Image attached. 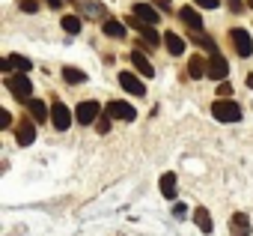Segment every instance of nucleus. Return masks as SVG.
<instances>
[{"label":"nucleus","mask_w":253,"mask_h":236,"mask_svg":"<svg viewBox=\"0 0 253 236\" xmlns=\"http://www.w3.org/2000/svg\"><path fill=\"white\" fill-rule=\"evenodd\" d=\"M211 114H214L217 123H238V120H241V108H238V102H232V99H217V102L211 105Z\"/></svg>","instance_id":"1"},{"label":"nucleus","mask_w":253,"mask_h":236,"mask_svg":"<svg viewBox=\"0 0 253 236\" xmlns=\"http://www.w3.org/2000/svg\"><path fill=\"white\" fill-rule=\"evenodd\" d=\"M6 90H9L18 102H27L30 93H33V84H30L27 72H18V75H9V78H6Z\"/></svg>","instance_id":"2"},{"label":"nucleus","mask_w":253,"mask_h":236,"mask_svg":"<svg viewBox=\"0 0 253 236\" xmlns=\"http://www.w3.org/2000/svg\"><path fill=\"white\" fill-rule=\"evenodd\" d=\"M98 114H101V105H98L95 99H86V102H81V105L75 108V120H78L81 126H92V123L98 120Z\"/></svg>","instance_id":"3"},{"label":"nucleus","mask_w":253,"mask_h":236,"mask_svg":"<svg viewBox=\"0 0 253 236\" xmlns=\"http://www.w3.org/2000/svg\"><path fill=\"white\" fill-rule=\"evenodd\" d=\"M51 123H54L57 132H66L72 126V111L63 102H51Z\"/></svg>","instance_id":"4"},{"label":"nucleus","mask_w":253,"mask_h":236,"mask_svg":"<svg viewBox=\"0 0 253 236\" xmlns=\"http://www.w3.org/2000/svg\"><path fill=\"white\" fill-rule=\"evenodd\" d=\"M107 114L113 117V120H125V123H134V120H137V111H134L128 102H122V99L110 102V105H107Z\"/></svg>","instance_id":"5"},{"label":"nucleus","mask_w":253,"mask_h":236,"mask_svg":"<svg viewBox=\"0 0 253 236\" xmlns=\"http://www.w3.org/2000/svg\"><path fill=\"white\" fill-rule=\"evenodd\" d=\"M119 87L125 93H131V96H146V84L134 72H119Z\"/></svg>","instance_id":"6"},{"label":"nucleus","mask_w":253,"mask_h":236,"mask_svg":"<svg viewBox=\"0 0 253 236\" xmlns=\"http://www.w3.org/2000/svg\"><path fill=\"white\" fill-rule=\"evenodd\" d=\"M226 75H229V66H226L223 54H220V51H214V54L209 57V78H211V81H223Z\"/></svg>","instance_id":"7"},{"label":"nucleus","mask_w":253,"mask_h":236,"mask_svg":"<svg viewBox=\"0 0 253 236\" xmlns=\"http://www.w3.org/2000/svg\"><path fill=\"white\" fill-rule=\"evenodd\" d=\"M134 18L143 21V24H152V27H155V24L161 21V12H158L152 3H134Z\"/></svg>","instance_id":"8"},{"label":"nucleus","mask_w":253,"mask_h":236,"mask_svg":"<svg viewBox=\"0 0 253 236\" xmlns=\"http://www.w3.org/2000/svg\"><path fill=\"white\" fill-rule=\"evenodd\" d=\"M229 39H232V45H235V51H238V57H250L253 54V42H250V36H247V30H232L229 33Z\"/></svg>","instance_id":"9"},{"label":"nucleus","mask_w":253,"mask_h":236,"mask_svg":"<svg viewBox=\"0 0 253 236\" xmlns=\"http://www.w3.org/2000/svg\"><path fill=\"white\" fill-rule=\"evenodd\" d=\"M229 233H232V236H250V218H247L244 212H235V215L229 218Z\"/></svg>","instance_id":"10"},{"label":"nucleus","mask_w":253,"mask_h":236,"mask_svg":"<svg viewBox=\"0 0 253 236\" xmlns=\"http://www.w3.org/2000/svg\"><path fill=\"white\" fill-rule=\"evenodd\" d=\"M15 138H18L21 147H30V144L36 141V126H33L30 120H21V126L15 129Z\"/></svg>","instance_id":"11"},{"label":"nucleus","mask_w":253,"mask_h":236,"mask_svg":"<svg viewBox=\"0 0 253 236\" xmlns=\"http://www.w3.org/2000/svg\"><path fill=\"white\" fill-rule=\"evenodd\" d=\"M69 3H75L81 15H89V18H101L104 15V6L92 3V0H69Z\"/></svg>","instance_id":"12"},{"label":"nucleus","mask_w":253,"mask_h":236,"mask_svg":"<svg viewBox=\"0 0 253 236\" xmlns=\"http://www.w3.org/2000/svg\"><path fill=\"white\" fill-rule=\"evenodd\" d=\"M194 224H197L203 233H211V230H214V221H211V215H209L206 206H197V209H194Z\"/></svg>","instance_id":"13"},{"label":"nucleus","mask_w":253,"mask_h":236,"mask_svg":"<svg viewBox=\"0 0 253 236\" xmlns=\"http://www.w3.org/2000/svg\"><path fill=\"white\" fill-rule=\"evenodd\" d=\"M188 75L191 78H206L209 75V60H203L200 54H194L191 63H188Z\"/></svg>","instance_id":"14"},{"label":"nucleus","mask_w":253,"mask_h":236,"mask_svg":"<svg viewBox=\"0 0 253 236\" xmlns=\"http://www.w3.org/2000/svg\"><path fill=\"white\" fill-rule=\"evenodd\" d=\"M179 18H182L191 30H203V18H200V12H197V9L185 6V9H179Z\"/></svg>","instance_id":"15"},{"label":"nucleus","mask_w":253,"mask_h":236,"mask_svg":"<svg viewBox=\"0 0 253 236\" xmlns=\"http://www.w3.org/2000/svg\"><path fill=\"white\" fill-rule=\"evenodd\" d=\"M131 63H134V69H137V72H140L143 78H152V75H155L152 63H149V60H146V57H143L140 51H131Z\"/></svg>","instance_id":"16"},{"label":"nucleus","mask_w":253,"mask_h":236,"mask_svg":"<svg viewBox=\"0 0 253 236\" xmlns=\"http://www.w3.org/2000/svg\"><path fill=\"white\" fill-rule=\"evenodd\" d=\"M27 108H30V114H33V123H45V120H48V108H45L42 99H27Z\"/></svg>","instance_id":"17"},{"label":"nucleus","mask_w":253,"mask_h":236,"mask_svg":"<svg viewBox=\"0 0 253 236\" xmlns=\"http://www.w3.org/2000/svg\"><path fill=\"white\" fill-rule=\"evenodd\" d=\"M164 45H167V51H170L173 57L185 54V39H182L179 33H167V36H164Z\"/></svg>","instance_id":"18"},{"label":"nucleus","mask_w":253,"mask_h":236,"mask_svg":"<svg viewBox=\"0 0 253 236\" xmlns=\"http://www.w3.org/2000/svg\"><path fill=\"white\" fill-rule=\"evenodd\" d=\"M161 194H164L167 200H176V174H173V171H167V174L161 177Z\"/></svg>","instance_id":"19"},{"label":"nucleus","mask_w":253,"mask_h":236,"mask_svg":"<svg viewBox=\"0 0 253 236\" xmlns=\"http://www.w3.org/2000/svg\"><path fill=\"white\" fill-rule=\"evenodd\" d=\"M101 30H104V36H110V39H122V36H125V24H122V21H104Z\"/></svg>","instance_id":"20"},{"label":"nucleus","mask_w":253,"mask_h":236,"mask_svg":"<svg viewBox=\"0 0 253 236\" xmlns=\"http://www.w3.org/2000/svg\"><path fill=\"white\" fill-rule=\"evenodd\" d=\"M63 81H66V84H84L86 75H84L81 69H75V66H66V69H63Z\"/></svg>","instance_id":"21"},{"label":"nucleus","mask_w":253,"mask_h":236,"mask_svg":"<svg viewBox=\"0 0 253 236\" xmlns=\"http://www.w3.org/2000/svg\"><path fill=\"white\" fill-rule=\"evenodd\" d=\"M9 60V69H18V72H30L33 69V63L27 60V57H21V54H12V57H6Z\"/></svg>","instance_id":"22"},{"label":"nucleus","mask_w":253,"mask_h":236,"mask_svg":"<svg viewBox=\"0 0 253 236\" xmlns=\"http://www.w3.org/2000/svg\"><path fill=\"white\" fill-rule=\"evenodd\" d=\"M63 30L72 33V36L81 33V15H66V18H63Z\"/></svg>","instance_id":"23"},{"label":"nucleus","mask_w":253,"mask_h":236,"mask_svg":"<svg viewBox=\"0 0 253 236\" xmlns=\"http://www.w3.org/2000/svg\"><path fill=\"white\" fill-rule=\"evenodd\" d=\"M140 39L146 42V45H158V42H164L155 30H152V24H146V27H140Z\"/></svg>","instance_id":"24"},{"label":"nucleus","mask_w":253,"mask_h":236,"mask_svg":"<svg viewBox=\"0 0 253 236\" xmlns=\"http://www.w3.org/2000/svg\"><path fill=\"white\" fill-rule=\"evenodd\" d=\"M191 42H194V45H203V48H209V51H211V54H214V51H217V45H214V42H211V39H206V36H203V33H200V30H194V36H191Z\"/></svg>","instance_id":"25"},{"label":"nucleus","mask_w":253,"mask_h":236,"mask_svg":"<svg viewBox=\"0 0 253 236\" xmlns=\"http://www.w3.org/2000/svg\"><path fill=\"white\" fill-rule=\"evenodd\" d=\"M110 120H113L110 114H107V117H98V132H101V135H107V132H110Z\"/></svg>","instance_id":"26"},{"label":"nucleus","mask_w":253,"mask_h":236,"mask_svg":"<svg viewBox=\"0 0 253 236\" xmlns=\"http://www.w3.org/2000/svg\"><path fill=\"white\" fill-rule=\"evenodd\" d=\"M12 126V114L9 111H0V129H9Z\"/></svg>","instance_id":"27"},{"label":"nucleus","mask_w":253,"mask_h":236,"mask_svg":"<svg viewBox=\"0 0 253 236\" xmlns=\"http://www.w3.org/2000/svg\"><path fill=\"white\" fill-rule=\"evenodd\" d=\"M197 6H203V9H217L220 6V0H194Z\"/></svg>","instance_id":"28"},{"label":"nucleus","mask_w":253,"mask_h":236,"mask_svg":"<svg viewBox=\"0 0 253 236\" xmlns=\"http://www.w3.org/2000/svg\"><path fill=\"white\" fill-rule=\"evenodd\" d=\"M21 9L24 12H39V3L36 0H21Z\"/></svg>","instance_id":"29"},{"label":"nucleus","mask_w":253,"mask_h":236,"mask_svg":"<svg viewBox=\"0 0 253 236\" xmlns=\"http://www.w3.org/2000/svg\"><path fill=\"white\" fill-rule=\"evenodd\" d=\"M185 212H188L185 203H176V206H173V215H176V218H185Z\"/></svg>","instance_id":"30"},{"label":"nucleus","mask_w":253,"mask_h":236,"mask_svg":"<svg viewBox=\"0 0 253 236\" xmlns=\"http://www.w3.org/2000/svg\"><path fill=\"white\" fill-rule=\"evenodd\" d=\"M155 3H158L161 12H170V0H155Z\"/></svg>","instance_id":"31"},{"label":"nucleus","mask_w":253,"mask_h":236,"mask_svg":"<svg viewBox=\"0 0 253 236\" xmlns=\"http://www.w3.org/2000/svg\"><path fill=\"white\" fill-rule=\"evenodd\" d=\"M217 93H220V96H229V93H232V87H229V84H220V90H217Z\"/></svg>","instance_id":"32"},{"label":"nucleus","mask_w":253,"mask_h":236,"mask_svg":"<svg viewBox=\"0 0 253 236\" xmlns=\"http://www.w3.org/2000/svg\"><path fill=\"white\" fill-rule=\"evenodd\" d=\"M45 3H48L51 9H60V6H63V0H45Z\"/></svg>","instance_id":"33"},{"label":"nucleus","mask_w":253,"mask_h":236,"mask_svg":"<svg viewBox=\"0 0 253 236\" xmlns=\"http://www.w3.org/2000/svg\"><path fill=\"white\" fill-rule=\"evenodd\" d=\"M247 3H250V9H253V0H247Z\"/></svg>","instance_id":"34"}]
</instances>
